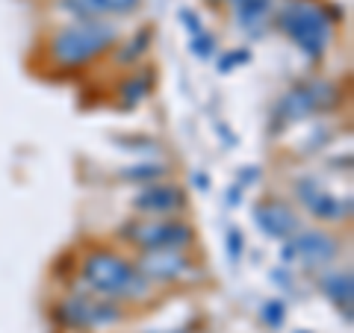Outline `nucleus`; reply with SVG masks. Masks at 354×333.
<instances>
[{"instance_id":"obj_21","label":"nucleus","mask_w":354,"mask_h":333,"mask_svg":"<svg viewBox=\"0 0 354 333\" xmlns=\"http://www.w3.org/2000/svg\"><path fill=\"white\" fill-rule=\"evenodd\" d=\"M242 245H245L242 233L239 230H230L227 233V254H230V260H239L242 257Z\"/></svg>"},{"instance_id":"obj_19","label":"nucleus","mask_w":354,"mask_h":333,"mask_svg":"<svg viewBox=\"0 0 354 333\" xmlns=\"http://www.w3.org/2000/svg\"><path fill=\"white\" fill-rule=\"evenodd\" d=\"M263 318H266V325L281 327L283 318H286V307H283L281 301H266V304H263Z\"/></svg>"},{"instance_id":"obj_18","label":"nucleus","mask_w":354,"mask_h":333,"mask_svg":"<svg viewBox=\"0 0 354 333\" xmlns=\"http://www.w3.org/2000/svg\"><path fill=\"white\" fill-rule=\"evenodd\" d=\"M192 53L198 59H209L216 53V39L209 36L207 30H201V32H195L192 36Z\"/></svg>"},{"instance_id":"obj_14","label":"nucleus","mask_w":354,"mask_h":333,"mask_svg":"<svg viewBox=\"0 0 354 333\" xmlns=\"http://www.w3.org/2000/svg\"><path fill=\"white\" fill-rule=\"evenodd\" d=\"M153 36H157V32H153V27H139L136 32H133V36L127 39V41H121L118 39V44H115V62L118 65H136L142 57H145L148 53V48L153 44Z\"/></svg>"},{"instance_id":"obj_9","label":"nucleus","mask_w":354,"mask_h":333,"mask_svg":"<svg viewBox=\"0 0 354 333\" xmlns=\"http://www.w3.org/2000/svg\"><path fill=\"white\" fill-rule=\"evenodd\" d=\"M53 9L71 21H115L136 15L142 0H53Z\"/></svg>"},{"instance_id":"obj_10","label":"nucleus","mask_w":354,"mask_h":333,"mask_svg":"<svg viewBox=\"0 0 354 333\" xmlns=\"http://www.w3.org/2000/svg\"><path fill=\"white\" fill-rule=\"evenodd\" d=\"M295 195L301 198V204L310 209V216L319 221H342L351 216V198L330 195L316 180H310V177L295 183Z\"/></svg>"},{"instance_id":"obj_23","label":"nucleus","mask_w":354,"mask_h":333,"mask_svg":"<svg viewBox=\"0 0 354 333\" xmlns=\"http://www.w3.org/2000/svg\"><path fill=\"white\" fill-rule=\"evenodd\" d=\"M207 3H213V6H218V3H221V0H207Z\"/></svg>"},{"instance_id":"obj_8","label":"nucleus","mask_w":354,"mask_h":333,"mask_svg":"<svg viewBox=\"0 0 354 333\" xmlns=\"http://www.w3.org/2000/svg\"><path fill=\"white\" fill-rule=\"evenodd\" d=\"M133 213L142 218H171L180 216L186 209V189L169 183V180H157V183H145L139 186V192L130 198Z\"/></svg>"},{"instance_id":"obj_1","label":"nucleus","mask_w":354,"mask_h":333,"mask_svg":"<svg viewBox=\"0 0 354 333\" xmlns=\"http://www.w3.org/2000/svg\"><path fill=\"white\" fill-rule=\"evenodd\" d=\"M274 27L290 39L304 59H322L334 41L337 15L325 0H283L274 12Z\"/></svg>"},{"instance_id":"obj_7","label":"nucleus","mask_w":354,"mask_h":333,"mask_svg":"<svg viewBox=\"0 0 354 333\" xmlns=\"http://www.w3.org/2000/svg\"><path fill=\"white\" fill-rule=\"evenodd\" d=\"M57 318L62 325L77 327V330H92V327H106L121 321V310L106 301V298H86V295H71L57 307Z\"/></svg>"},{"instance_id":"obj_20","label":"nucleus","mask_w":354,"mask_h":333,"mask_svg":"<svg viewBox=\"0 0 354 333\" xmlns=\"http://www.w3.org/2000/svg\"><path fill=\"white\" fill-rule=\"evenodd\" d=\"M251 59V50H230L227 57H221V62H218V68L221 71H230L234 65H239V62H248Z\"/></svg>"},{"instance_id":"obj_17","label":"nucleus","mask_w":354,"mask_h":333,"mask_svg":"<svg viewBox=\"0 0 354 333\" xmlns=\"http://www.w3.org/2000/svg\"><path fill=\"white\" fill-rule=\"evenodd\" d=\"M169 174V165L165 162H153V160H142V162H133L130 169L121 171V177L136 186H145V183H157V180H165Z\"/></svg>"},{"instance_id":"obj_5","label":"nucleus","mask_w":354,"mask_h":333,"mask_svg":"<svg viewBox=\"0 0 354 333\" xmlns=\"http://www.w3.org/2000/svg\"><path fill=\"white\" fill-rule=\"evenodd\" d=\"M337 104V88L325 83V80H310L301 86H292L286 92L278 106H274V124L286 127V124H295L313 113H325Z\"/></svg>"},{"instance_id":"obj_22","label":"nucleus","mask_w":354,"mask_h":333,"mask_svg":"<svg viewBox=\"0 0 354 333\" xmlns=\"http://www.w3.org/2000/svg\"><path fill=\"white\" fill-rule=\"evenodd\" d=\"M177 15H180V21H183V27L186 30H189L192 32V36H195V32H201L204 27H201V18H198L195 12H192V9H180V12H177Z\"/></svg>"},{"instance_id":"obj_6","label":"nucleus","mask_w":354,"mask_h":333,"mask_svg":"<svg viewBox=\"0 0 354 333\" xmlns=\"http://www.w3.org/2000/svg\"><path fill=\"white\" fill-rule=\"evenodd\" d=\"M339 242L337 236H330L325 230H298L295 236H290L281 248L283 263H298L304 269H319L328 265L330 260H337Z\"/></svg>"},{"instance_id":"obj_15","label":"nucleus","mask_w":354,"mask_h":333,"mask_svg":"<svg viewBox=\"0 0 354 333\" xmlns=\"http://www.w3.org/2000/svg\"><path fill=\"white\" fill-rule=\"evenodd\" d=\"M151 88H153L151 68H139V71H133L127 80L118 86V97H121V104H124V106H136V104H142L151 95Z\"/></svg>"},{"instance_id":"obj_12","label":"nucleus","mask_w":354,"mask_h":333,"mask_svg":"<svg viewBox=\"0 0 354 333\" xmlns=\"http://www.w3.org/2000/svg\"><path fill=\"white\" fill-rule=\"evenodd\" d=\"M136 265L151 283L180 280V277H186L195 269L192 260L186 257V251H142Z\"/></svg>"},{"instance_id":"obj_4","label":"nucleus","mask_w":354,"mask_h":333,"mask_svg":"<svg viewBox=\"0 0 354 333\" xmlns=\"http://www.w3.org/2000/svg\"><path fill=\"white\" fill-rule=\"evenodd\" d=\"M118 239L139 251H186L195 245V227L183 218H133L118 227Z\"/></svg>"},{"instance_id":"obj_11","label":"nucleus","mask_w":354,"mask_h":333,"mask_svg":"<svg viewBox=\"0 0 354 333\" xmlns=\"http://www.w3.org/2000/svg\"><path fill=\"white\" fill-rule=\"evenodd\" d=\"M254 225L260 227L263 236L278 239V242H286L301 230V221H298L295 209L286 207L283 201H269V198L254 204Z\"/></svg>"},{"instance_id":"obj_16","label":"nucleus","mask_w":354,"mask_h":333,"mask_svg":"<svg viewBox=\"0 0 354 333\" xmlns=\"http://www.w3.org/2000/svg\"><path fill=\"white\" fill-rule=\"evenodd\" d=\"M319 286H322V292L334 301L339 310H351V301H354V286H351V272H334V274H325L322 280H319Z\"/></svg>"},{"instance_id":"obj_3","label":"nucleus","mask_w":354,"mask_h":333,"mask_svg":"<svg viewBox=\"0 0 354 333\" xmlns=\"http://www.w3.org/2000/svg\"><path fill=\"white\" fill-rule=\"evenodd\" d=\"M80 277L88 289L106 301H142L153 289V283L139 272L136 263L104 248L86 254L80 263Z\"/></svg>"},{"instance_id":"obj_13","label":"nucleus","mask_w":354,"mask_h":333,"mask_svg":"<svg viewBox=\"0 0 354 333\" xmlns=\"http://www.w3.org/2000/svg\"><path fill=\"white\" fill-rule=\"evenodd\" d=\"M221 3L230 6L236 27L248 36H260L274 15V0H221Z\"/></svg>"},{"instance_id":"obj_2","label":"nucleus","mask_w":354,"mask_h":333,"mask_svg":"<svg viewBox=\"0 0 354 333\" xmlns=\"http://www.w3.org/2000/svg\"><path fill=\"white\" fill-rule=\"evenodd\" d=\"M115 21H68L50 32L48 57L59 68H86L118 44Z\"/></svg>"}]
</instances>
